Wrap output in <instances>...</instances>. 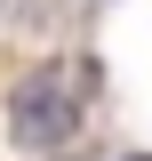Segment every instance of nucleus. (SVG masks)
Wrapping results in <instances>:
<instances>
[{
    "instance_id": "f03ea898",
    "label": "nucleus",
    "mask_w": 152,
    "mask_h": 161,
    "mask_svg": "<svg viewBox=\"0 0 152 161\" xmlns=\"http://www.w3.org/2000/svg\"><path fill=\"white\" fill-rule=\"evenodd\" d=\"M120 161H152V153H120Z\"/></svg>"
},
{
    "instance_id": "f257e3e1",
    "label": "nucleus",
    "mask_w": 152,
    "mask_h": 161,
    "mask_svg": "<svg viewBox=\"0 0 152 161\" xmlns=\"http://www.w3.org/2000/svg\"><path fill=\"white\" fill-rule=\"evenodd\" d=\"M88 64H40L32 80H16V97H8V137L24 153H56L64 137L80 129L88 113Z\"/></svg>"
}]
</instances>
